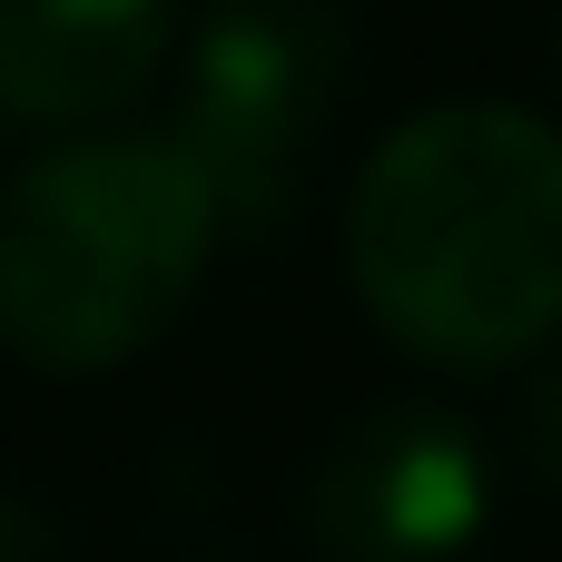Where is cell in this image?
Here are the masks:
<instances>
[{"label": "cell", "instance_id": "7", "mask_svg": "<svg viewBox=\"0 0 562 562\" xmlns=\"http://www.w3.org/2000/svg\"><path fill=\"white\" fill-rule=\"evenodd\" d=\"M0 562H79V533L30 504V494H0Z\"/></svg>", "mask_w": 562, "mask_h": 562}, {"label": "cell", "instance_id": "8", "mask_svg": "<svg viewBox=\"0 0 562 562\" xmlns=\"http://www.w3.org/2000/svg\"><path fill=\"white\" fill-rule=\"evenodd\" d=\"M553 59H562V40H553Z\"/></svg>", "mask_w": 562, "mask_h": 562}, {"label": "cell", "instance_id": "6", "mask_svg": "<svg viewBox=\"0 0 562 562\" xmlns=\"http://www.w3.org/2000/svg\"><path fill=\"white\" fill-rule=\"evenodd\" d=\"M514 454L533 464V484L562 494V346H543L524 366V395H514Z\"/></svg>", "mask_w": 562, "mask_h": 562}, {"label": "cell", "instance_id": "9", "mask_svg": "<svg viewBox=\"0 0 562 562\" xmlns=\"http://www.w3.org/2000/svg\"><path fill=\"white\" fill-rule=\"evenodd\" d=\"M0 128H10V119H0Z\"/></svg>", "mask_w": 562, "mask_h": 562}, {"label": "cell", "instance_id": "2", "mask_svg": "<svg viewBox=\"0 0 562 562\" xmlns=\"http://www.w3.org/2000/svg\"><path fill=\"white\" fill-rule=\"evenodd\" d=\"M217 207L168 128H79L0 178V356L79 385L138 366L198 296Z\"/></svg>", "mask_w": 562, "mask_h": 562}, {"label": "cell", "instance_id": "4", "mask_svg": "<svg viewBox=\"0 0 562 562\" xmlns=\"http://www.w3.org/2000/svg\"><path fill=\"white\" fill-rule=\"evenodd\" d=\"M494 514V454L445 395L356 405L296 484V533L316 562H464Z\"/></svg>", "mask_w": 562, "mask_h": 562}, {"label": "cell", "instance_id": "3", "mask_svg": "<svg viewBox=\"0 0 562 562\" xmlns=\"http://www.w3.org/2000/svg\"><path fill=\"white\" fill-rule=\"evenodd\" d=\"M356 0H207L178 59V158L217 237L286 247L326 198V148L356 89Z\"/></svg>", "mask_w": 562, "mask_h": 562}, {"label": "cell", "instance_id": "5", "mask_svg": "<svg viewBox=\"0 0 562 562\" xmlns=\"http://www.w3.org/2000/svg\"><path fill=\"white\" fill-rule=\"evenodd\" d=\"M178 20L188 0H0V119L99 128L168 69Z\"/></svg>", "mask_w": 562, "mask_h": 562}, {"label": "cell", "instance_id": "1", "mask_svg": "<svg viewBox=\"0 0 562 562\" xmlns=\"http://www.w3.org/2000/svg\"><path fill=\"white\" fill-rule=\"evenodd\" d=\"M346 286L435 375H504L562 336V128L524 99H435L346 178Z\"/></svg>", "mask_w": 562, "mask_h": 562}]
</instances>
